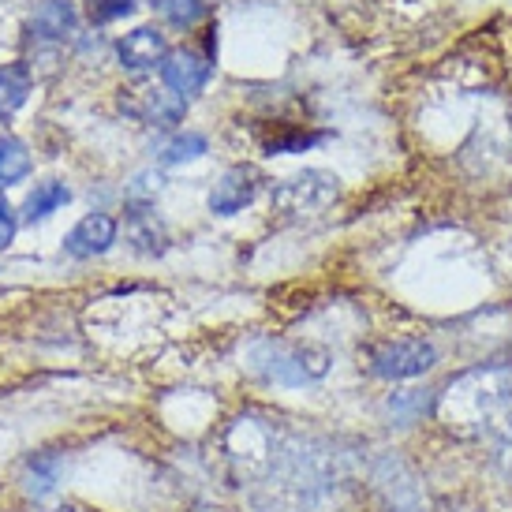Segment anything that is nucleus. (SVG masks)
Returning <instances> with one entry per match:
<instances>
[{"label":"nucleus","mask_w":512,"mask_h":512,"mask_svg":"<svg viewBox=\"0 0 512 512\" xmlns=\"http://www.w3.org/2000/svg\"><path fill=\"white\" fill-rule=\"evenodd\" d=\"M232 475L251 486V498L266 512H318L337 494L333 456L270 419H236L225 434Z\"/></svg>","instance_id":"f257e3e1"},{"label":"nucleus","mask_w":512,"mask_h":512,"mask_svg":"<svg viewBox=\"0 0 512 512\" xmlns=\"http://www.w3.org/2000/svg\"><path fill=\"white\" fill-rule=\"evenodd\" d=\"M449 427L486 441L512 479V370H471L438 397Z\"/></svg>","instance_id":"f03ea898"},{"label":"nucleus","mask_w":512,"mask_h":512,"mask_svg":"<svg viewBox=\"0 0 512 512\" xmlns=\"http://www.w3.org/2000/svg\"><path fill=\"white\" fill-rule=\"evenodd\" d=\"M329 367L333 356L318 344H285L266 337L251 348V370L273 385H314L326 378Z\"/></svg>","instance_id":"7ed1b4c3"},{"label":"nucleus","mask_w":512,"mask_h":512,"mask_svg":"<svg viewBox=\"0 0 512 512\" xmlns=\"http://www.w3.org/2000/svg\"><path fill=\"white\" fill-rule=\"evenodd\" d=\"M341 195L337 176L326 169H303L273 187V210L281 217H314L329 210Z\"/></svg>","instance_id":"20e7f679"},{"label":"nucleus","mask_w":512,"mask_h":512,"mask_svg":"<svg viewBox=\"0 0 512 512\" xmlns=\"http://www.w3.org/2000/svg\"><path fill=\"white\" fill-rule=\"evenodd\" d=\"M434 367H438V348L423 337H397V341H385L370 352V374L385 378V382L423 378Z\"/></svg>","instance_id":"39448f33"},{"label":"nucleus","mask_w":512,"mask_h":512,"mask_svg":"<svg viewBox=\"0 0 512 512\" xmlns=\"http://www.w3.org/2000/svg\"><path fill=\"white\" fill-rule=\"evenodd\" d=\"M214 75V53H199V49H176L161 64V83L169 86L180 98H195L202 86Z\"/></svg>","instance_id":"423d86ee"},{"label":"nucleus","mask_w":512,"mask_h":512,"mask_svg":"<svg viewBox=\"0 0 512 512\" xmlns=\"http://www.w3.org/2000/svg\"><path fill=\"white\" fill-rule=\"evenodd\" d=\"M255 195H258V172L251 169V165H236V169H228L214 184V191H210V214H217V217L240 214L243 206L255 202Z\"/></svg>","instance_id":"0eeeda50"},{"label":"nucleus","mask_w":512,"mask_h":512,"mask_svg":"<svg viewBox=\"0 0 512 512\" xmlns=\"http://www.w3.org/2000/svg\"><path fill=\"white\" fill-rule=\"evenodd\" d=\"M116 232H120L116 217L86 214L83 221L64 236V251H68L72 258H98L116 243Z\"/></svg>","instance_id":"6e6552de"},{"label":"nucleus","mask_w":512,"mask_h":512,"mask_svg":"<svg viewBox=\"0 0 512 512\" xmlns=\"http://www.w3.org/2000/svg\"><path fill=\"white\" fill-rule=\"evenodd\" d=\"M116 57L128 72H146V68H161L165 57H169V42L157 27H139L131 30L128 38H120L116 45Z\"/></svg>","instance_id":"1a4fd4ad"},{"label":"nucleus","mask_w":512,"mask_h":512,"mask_svg":"<svg viewBox=\"0 0 512 512\" xmlns=\"http://www.w3.org/2000/svg\"><path fill=\"white\" fill-rule=\"evenodd\" d=\"M124 236H128V243L139 255H161L165 243H169V228H165V221L157 217L150 202H135L128 217H124Z\"/></svg>","instance_id":"9d476101"},{"label":"nucleus","mask_w":512,"mask_h":512,"mask_svg":"<svg viewBox=\"0 0 512 512\" xmlns=\"http://www.w3.org/2000/svg\"><path fill=\"white\" fill-rule=\"evenodd\" d=\"M75 23H79V15H75L72 0H42L30 15V34L42 42H64L75 34Z\"/></svg>","instance_id":"9b49d317"},{"label":"nucleus","mask_w":512,"mask_h":512,"mask_svg":"<svg viewBox=\"0 0 512 512\" xmlns=\"http://www.w3.org/2000/svg\"><path fill=\"white\" fill-rule=\"evenodd\" d=\"M131 113L143 116V120H154L161 128H169V124H180V120H184L187 98L172 94L169 86H165V90H143V94H139V105H131Z\"/></svg>","instance_id":"f8f14e48"},{"label":"nucleus","mask_w":512,"mask_h":512,"mask_svg":"<svg viewBox=\"0 0 512 512\" xmlns=\"http://www.w3.org/2000/svg\"><path fill=\"white\" fill-rule=\"evenodd\" d=\"M30 68L27 64H4L0 68V120L19 113L30 98Z\"/></svg>","instance_id":"ddd939ff"},{"label":"nucleus","mask_w":512,"mask_h":512,"mask_svg":"<svg viewBox=\"0 0 512 512\" xmlns=\"http://www.w3.org/2000/svg\"><path fill=\"white\" fill-rule=\"evenodd\" d=\"M217 8V0H154V12L176 30L199 27L202 19H210Z\"/></svg>","instance_id":"4468645a"},{"label":"nucleus","mask_w":512,"mask_h":512,"mask_svg":"<svg viewBox=\"0 0 512 512\" xmlns=\"http://www.w3.org/2000/svg\"><path fill=\"white\" fill-rule=\"evenodd\" d=\"M72 202V191L60 184V180H49V184H38L23 202V221L34 225V221H45L49 214H57L60 206Z\"/></svg>","instance_id":"2eb2a0df"},{"label":"nucleus","mask_w":512,"mask_h":512,"mask_svg":"<svg viewBox=\"0 0 512 512\" xmlns=\"http://www.w3.org/2000/svg\"><path fill=\"white\" fill-rule=\"evenodd\" d=\"M30 172V154L27 146L12 139V135H4L0 139V187H12L19 180H27Z\"/></svg>","instance_id":"dca6fc26"},{"label":"nucleus","mask_w":512,"mask_h":512,"mask_svg":"<svg viewBox=\"0 0 512 512\" xmlns=\"http://www.w3.org/2000/svg\"><path fill=\"white\" fill-rule=\"evenodd\" d=\"M206 150H210L206 135H199V131H184V135H176V139L165 143L161 161H165V165H184V161H199Z\"/></svg>","instance_id":"f3484780"},{"label":"nucleus","mask_w":512,"mask_h":512,"mask_svg":"<svg viewBox=\"0 0 512 512\" xmlns=\"http://www.w3.org/2000/svg\"><path fill=\"white\" fill-rule=\"evenodd\" d=\"M326 139H329L326 131L292 128V131H285V135H273V139H266V154H303V150L326 143Z\"/></svg>","instance_id":"a211bd4d"},{"label":"nucleus","mask_w":512,"mask_h":512,"mask_svg":"<svg viewBox=\"0 0 512 512\" xmlns=\"http://www.w3.org/2000/svg\"><path fill=\"white\" fill-rule=\"evenodd\" d=\"M135 0H86V12L94 23H113V19H124L131 15Z\"/></svg>","instance_id":"6ab92c4d"},{"label":"nucleus","mask_w":512,"mask_h":512,"mask_svg":"<svg viewBox=\"0 0 512 512\" xmlns=\"http://www.w3.org/2000/svg\"><path fill=\"white\" fill-rule=\"evenodd\" d=\"M427 400L419 389H404V393H393L389 397V412L393 415H408V419H415V415H423L427 412Z\"/></svg>","instance_id":"aec40b11"},{"label":"nucleus","mask_w":512,"mask_h":512,"mask_svg":"<svg viewBox=\"0 0 512 512\" xmlns=\"http://www.w3.org/2000/svg\"><path fill=\"white\" fill-rule=\"evenodd\" d=\"M30 490L38 494V498H45L53 486H57V460H30Z\"/></svg>","instance_id":"412c9836"},{"label":"nucleus","mask_w":512,"mask_h":512,"mask_svg":"<svg viewBox=\"0 0 512 512\" xmlns=\"http://www.w3.org/2000/svg\"><path fill=\"white\" fill-rule=\"evenodd\" d=\"M15 228H19V221H15L12 206L4 202V195H0V251L15 240Z\"/></svg>","instance_id":"4be33fe9"}]
</instances>
